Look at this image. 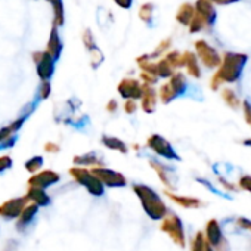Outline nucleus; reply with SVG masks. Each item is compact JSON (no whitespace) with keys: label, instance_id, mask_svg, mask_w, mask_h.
<instances>
[{"label":"nucleus","instance_id":"f257e3e1","mask_svg":"<svg viewBox=\"0 0 251 251\" xmlns=\"http://www.w3.org/2000/svg\"><path fill=\"white\" fill-rule=\"evenodd\" d=\"M247 59L248 56L245 53L226 52L219 65V70L211 78V89L217 90L220 84L223 83H235L241 77V73L247 64Z\"/></svg>","mask_w":251,"mask_h":251},{"label":"nucleus","instance_id":"f03ea898","mask_svg":"<svg viewBox=\"0 0 251 251\" xmlns=\"http://www.w3.org/2000/svg\"><path fill=\"white\" fill-rule=\"evenodd\" d=\"M132 188H133L135 195L139 198L145 214L150 219L163 220L166 217V214L169 213V208L155 189H152L151 186L144 185V183H133Z\"/></svg>","mask_w":251,"mask_h":251},{"label":"nucleus","instance_id":"7ed1b4c3","mask_svg":"<svg viewBox=\"0 0 251 251\" xmlns=\"http://www.w3.org/2000/svg\"><path fill=\"white\" fill-rule=\"evenodd\" d=\"M70 175L71 177L83 188H86V191L93 195V197H103L105 195V188L103 185L95 177V175L84 167H71L70 169Z\"/></svg>","mask_w":251,"mask_h":251},{"label":"nucleus","instance_id":"20e7f679","mask_svg":"<svg viewBox=\"0 0 251 251\" xmlns=\"http://www.w3.org/2000/svg\"><path fill=\"white\" fill-rule=\"evenodd\" d=\"M161 232H164L176 245L180 248H185L186 245V235H185V227L180 220V217L175 213H167L166 217L161 220L160 226Z\"/></svg>","mask_w":251,"mask_h":251},{"label":"nucleus","instance_id":"39448f33","mask_svg":"<svg viewBox=\"0 0 251 251\" xmlns=\"http://www.w3.org/2000/svg\"><path fill=\"white\" fill-rule=\"evenodd\" d=\"M186 78L182 73H175L167 83H164L161 87H160V92H158V96L161 99V102L164 105L170 103L172 100H175L176 98L182 96L185 92H186Z\"/></svg>","mask_w":251,"mask_h":251},{"label":"nucleus","instance_id":"423d86ee","mask_svg":"<svg viewBox=\"0 0 251 251\" xmlns=\"http://www.w3.org/2000/svg\"><path fill=\"white\" fill-rule=\"evenodd\" d=\"M95 177L103 185V188H112V189H118V188H126L127 186V179L126 176L120 172H115L112 169L108 167H98V169H92L90 170Z\"/></svg>","mask_w":251,"mask_h":251},{"label":"nucleus","instance_id":"0eeeda50","mask_svg":"<svg viewBox=\"0 0 251 251\" xmlns=\"http://www.w3.org/2000/svg\"><path fill=\"white\" fill-rule=\"evenodd\" d=\"M147 147L154 154H157L161 158L172 160V161H179L180 160V157L177 155V152L175 151V148L172 147V144L166 138H163L161 135H157V133L151 135L148 138V141H147Z\"/></svg>","mask_w":251,"mask_h":251},{"label":"nucleus","instance_id":"6e6552de","mask_svg":"<svg viewBox=\"0 0 251 251\" xmlns=\"http://www.w3.org/2000/svg\"><path fill=\"white\" fill-rule=\"evenodd\" d=\"M204 238H205L207 244L213 248V251H230L229 244H227L226 238L223 236L219 222L216 219H211L207 222Z\"/></svg>","mask_w":251,"mask_h":251},{"label":"nucleus","instance_id":"1a4fd4ad","mask_svg":"<svg viewBox=\"0 0 251 251\" xmlns=\"http://www.w3.org/2000/svg\"><path fill=\"white\" fill-rule=\"evenodd\" d=\"M37 216H39V207L34 205V204H28L23 210L20 217L17 219V225H15L17 232L21 233V235H28L36 226Z\"/></svg>","mask_w":251,"mask_h":251},{"label":"nucleus","instance_id":"9d476101","mask_svg":"<svg viewBox=\"0 0 251 251\" xmlns=\"http://www.w3.org/2000/svg\"><path fill=\"white\" fill-rule=\"evenodd\" d=\"M28 200L24 197H17V198H11L8 201H5L2 205H0V217L5 220H17L20 217V214L23 213V210L28 205Z\"/></svg>","mask_w":251,"mask_h":251},{"label":"nucleus","instance_id":"9b49d317","mask_svg":"<svg viewBox=\"0 0 251 251\" xmlns=\"http://www.w3.org/2000/svg\"><path fill=\"white\" fill-rule=\"evenodd\" d=\"M195 52H197L198 58L201 59V62L207 68H216L222 62L220 55L217 53V50L213 46H210L207 42H204V40L195 42Z\"/></svg>","mask_w":251,"mask_h":251},{"label":"nucleus","instance_id":"f8f14e48","mask_svg":"<svg viewBox=\"0 0 251 251\" xmlns=\"http://www.w3.org/2000/svg\"><path fill=\"white\" fill-rule=\"evenodd\" d=\"M33 59L36 64L37 75L42 81H50L55 73V61L46 52H36L33 53Z\"/></svg>","mask_w":251,"mask_h":251},{"label":"nucleus","instance_id":"ddd939ff","mask_svg":"<svg viewBox=\"0 0 251 251\" xmlns=\"http://www.w3.org/2000/svg\"><path fill=\"white\" fill-rule=\"evenodd\" d=\"M148 161H150L151 169L157 173L158 179L163 182V185L172 192L176 188V173H175V169L170 167V166H166L164 163L158 161L157 158H150Z\"/></svg>","mask_w":251,"mask_h":251},{"label":"nucleus","instance_id":"4468645a","mask_svg":"<svg viewBox=\"0 0 251 251\" xmlns=\"http://www.w3.org/2000/svg\"><path fill=\"white\" fill-rule=\"evenodd\" d=\"M117 90L126 100H139L142 98V84L136 78H123L118 83Z\"/></svg>","mask_w":251,"mask_h":251},{"label":"nucleus","instance_id":"2eb2a0df","mask_svg":"<svg viewBox=\"0 0 251 251\" xmlns=\"http://www.w3.org/2000/svg\"><path fill=\"white\" fill-rule=\"evenodd\" d=\"M61 180V175L53 170H40L36 175H31L28 179V188H39V189H48L53 185H56Z\"/></svg>","mask_w":251,"mask_h":251},{"label":"nucleus","instance_id":"dca6fc26","mask_svg":"<svg viewBox=\"0 0 251 251\" xmlns=\"http://www.w3.org/2000/svg\"><path fill=\"white\" fill-rule=\"evenodd\" d=\"M73 164L75 167H84V169H87V167H92V169L106 167L105 166V157L99 151H90L86 154H80V155L73 158Z\"/></svg>","mask_w":251,"mask_h":251},{"label":"nucleus","instance_id":"f3484780","mask_svg":"<svg viewBox=\"0 0 251 251\" xmlns=\"http://www.w3.org/2000/svg\"><path fill=\"white\" fill-rule=\"evenodd\" d=\"M194 9H195V14L205 24V28H211L214 25L217 14H216V9L211 5V2H208V0H197Z\"/></svg>","mask_w":251,"mask_h":251},{"label":"nucleus","instance_id":"a211bd4d","mask_svg":"<svg viewBox=\"0 0 251 251\" xmlns=\"http://www.w3.org/2000/svg\"><path fill=\"white\" fill-rule=\"evenodd\" d=\"M157 99L158 93L152 86L142 84V98H141V108L147 114H152L157 109Z\"/></svg>","mask_w":251,"mask_h":251},{"label":"nucleus","instance_id":"6ab92c4d","mask_svg":"<svg viewBox=\"0 0 251 251\" xmlns=\"http://www.w3.org/2000/svg\"><path fill=\"white\" fill-rule=\"evenodd\" d=\"M55 62L59 61L61 58V53H62V42H61V37H59V33H58V27H52V31H50V36H49V40H48V46H46V50H45Z\"/></svg>","mask_w":251,"mask_h":251},{"label":"nucleus","instance_id":"aec40b11","mask_svg":"<svg viewBox=\"0 0 251 251\" xmlns=\"http://www.w3.org/2000/svg\"><path fill=\"white\" fill-rule=\"evenodd\" d=\"M25 198L28 200L30 204H34L39 208L40 207H49L50 202H52L50 195L45 189H39V188H28V191L25 194Z\"/></svg>","mask_w":251,"mask_h":251},{"label":"nucleus","instance_id":"412c9836","mask_svg":"<svg viewBox=\"0 0 251 251\" xmlns=\"http://www.w3.org/2000/svg\"><path fill=\"white\" fill-rule=\"evenodd\" d=\"M166 195L173 201L176 202L177 205L183 207V208H200L202 207V201L198 200V198H194V197H185V195H177V194H173L170 191H166Z\"/></svg>","mask_w":251,"mask_h":251},{"label":"nucleus","instance_id":"4be33fe9","mask_svg":"<svg viewBox=\"0 0 251 251\" xmlns=\"http://www.w3.org/2000/svg\"><path fill=\"white\" fill-rule=\"evenodd\" d=\"M100 142L103 144V147H106L108 150L111 151H115V152H120L123 155L129 154V147L124 141H121L120 138H115V136H109V135H103L100 138Z\"/></svg>","mask_w":251,"mask_h":251},{"label":"nucleus","instance_id":"5701e85b","mask_svg":"<svg viewBox=\"0 0 251 251\" xmlns=\"http://www.w3.org/2000/svg\"><path fill=\"white\" fill-rule=\"evenodd\" d=\"M182 67H186V71L189 75L200 78L201 77V70L197 62V56L192 52H185L182 53Z\"/></svg>","mask_w":251,"mask_h":251},{"label":"nucleus","instance_id":"b1692460","mask_svg":"<svg viewBox=\"0 0 251 251\" xmlns=\"http://www.w3.org/2000/svg\"><path fill=\"white\" fill-rule=\"evenodd\" d=\"M194 14H195L194 6H192L191 3H183V5L179 8L177 14H176V20H177V23H180L182 25H189V23H191Z\"/></svg>","mask_w":251,"mask_h":251},{"label":"nucleus","instance_id":"393cba45","mask_svg":"<svg viewBox=\"0 0 251 251\" xmlns=\"http://www.w3.org/2000/svg\"><path fill=\"white\" fill-rule=\"evenodd\" d=\"M53 6V25L61 27L64 24V5L62 0H48Z\"/></svg>","mask_w":251,"mask_h":251},{"label":"nucleus","instance_id":"a878e982","mask_svg":"<svg viewBox=\"0 0 251 251\" xmlns=\"http://www.w3.org/2000/svg\"><path fill=\"white\" fill-rule=\"evenodd\" d=\"M43 164H45L43 157H42V155H34V157H31L30 160L25 161L24 167H25V170H27L28 173L36 175V173H39V172L42 170Z\"/></svg>","mask_w":251,"mask_h":251},{"label":"nucleus","instance_id":"bb28decb","mask_svg":"<svg viewBox=\"0 0 251 251\" xmlns=\"http://www.w3.org/2000/svg\"><path fill=\"white\" fill-rule=\"evenodd\" d=\"M155 65H157V75H158V78H160V77H161V78H170V77L175 74V73H173L175 70L170 67V64H169L164 58H163L161 61H158Z\"/></svg>","mask_w":251,"mask_h":251},{"label":"nucleus","instance_id":"cd10ccee","mask_svg":"<svg viewBox=\"0 0 251 251\" xmlns=\"http://www.w3.org/2000/svg\"><path fill=\"white\" fill-rule=\"evenodd\" d=\"M222 98L225 100V103L230 108H238L239 106V99L235 95V92L232 89H223L222 92Z\"/></svg>","mask_w":251,"mask_h":251},{"label":"nucleus","instance_id":"c85d7f7f","mask_svg":"<svg viewBox=\"0 0 251 251\" xmlns=\"http://www.w3.org/2000/svg\"><path fill=\"white\" fill-rule=\"evenodd\" d=\"M50 93H52L50 81H42V83L39 84V89H37V95H36V98H37L39 100H45V99H48V98L50 96Z\"/></svg>","mask_w":251,"mask_h":251},{"label":"nucleus","instance_id":"c756f323","mask_svg":"<svg viewBox=\"0 0 251 251\" xmlns=\"http://www.w3.org/2000/svg\"><path fill=\"white\" fill-rule=\"evenodd\" d=\"M152 14H154V6H152V3H145V5H142L141 6V9H139V18L144 21V23H151V20H152Z\"/></svg>","mask_w":251,"mask_h":251},{"label":"nucleus","instance_id":"7c9ffc66","mask_svg":"<svg viewBox=\"0 0 251 251\" xmlns=\"http://www.w3.org/2000/svg\"><path fill=\"white\" fill-rule=\"evenodd\" d=\"M164 59L170 64V67H172L173 70L182 67V53H179V52H176V50L169 52V53L164 56Z\"/></svg>","mask_w":251,"mask_h":251},{"label":"nucleus","instance_id":"2f4dec72","mask_svg":"<svg viewBox=\"0 0 251 251\" xmlns=\"http://www.w3.org/2000/svg\"><path fill=\"white\" fill-rule=\"evenodd\" d=\"M205 250V238L202 232H198L191 244V251H204Z\"/></svg>","mask_w":251,"mask_h":251},{"label":"nucleus","instance_id":"473e14b6","mask_svg":"<svg viewBox=\"0 0 251 251\" xmlns=\"http://www.w3.org/2000/svg\"><path fill=\"white\" fill-rule=\"evenodd\" d=\"M12 166H14V160L9 155H0V175L12 169Z\"/></svg>","mask_w":251,"mask_h":251},{"label":"nucleus","instance_id":"72a5a7b5","mask_svg":"<svg viewBox=\"0 0 251 251\" xmlns=\"http://www.w3.org/2000/svg\"><path fill=\"white\" fill-rule=\"evenodd\" d=\"M170 42H172L170 39H166V40H163V42H161V43L157 46V49H155V50H154V52L150 55V58H151V59H154V58H157V56L163 55V53H164V52L169 49V46H170Z\"/></svg>","mask_w":251,"mask_h":251},{"label":"nucleus","instance_id":"f704fd0d","mask_svg":"<svg viewBox=\"0 0 251 251\" xmlns=\"http://www.w3.org/2000/svg\"><path fill=\"white\" fill-rule=\"evenodd\" d=\"M83 43H84V46L87 48V50H92V49H95V48H96V45H95V40H93V36H92V31H90V30H86V31H84V34H83Z\"/></svg>","mask_w":251,"mask_h":251},{"label":"nucleus","instance_id":"c9c22d12","mask_svg":"<svg viewBox=\"0 0 251 251\" xmlns=\"http://www.w3.org/2000/svg\"><path fill=\"white\" fill-rule=\"evenodd\" d=\"M17 141H18V135L17 136H12L11 139H6L3 142H0V151H6V150H11L17 145Z\"/></svg>","mask_w":251,"mask_h":251},{"label":"nucleus","instance_id":"e433bc0d","mask_svg":"<svg viewBox=\"0 0 251 251\" xmlns=\"http://www.w3.org/2000/svg\"><path fill=\"white\" fill-rule=\"evenodd\" d=\"M136 109H138L136 100H126V103H124V112H126V114L132 115V114L136 112Z\"/></svg>","mask_w":251,"mask_h":251},{"label":"nucleus","instance_id":"4c0bfd02","mask_svg":"<svg viewBox=\"0 0 251 251\" xmlns=\"http://www.w3.org/2000/svg\"><path fill=\"white\" fill-rule=\"evenodd\" d=\"M239 186L244 189V191H248L251 194V176H241L239 179Z\"/></svg>","mask_w":251,"mask_h":251},{"label":"nucleus","instance_id":"58836bf2","mask_svg":"<svg viewBox=\"0 0 251 251\" xmlns=\"http://www.w3.org/2000/svg\"><path fill=\"white\" fill-rule=\"evenodd\" d=\"M61 151V147L55 142H48L45 145V152H49V154H58Z\"/></svg>","mask_w":251,"mask_h":251},{"label":"nucleus","instance_id":"ea45409f","mask_svg":"<svg viewBox=\"0 0 251 251\" xmlns=\"http://www.w3.org/2000/svg\"><path fill=\"white\" fill-rule=\"evenodd\" d=\"M242 111H244V117H245V121L251 126V105L245 100L242 103Z\"/></svg>","mask_w":251,"mask_h":251},{"label":"nucleus","instance_id":"a19ab883","mask_svg":"<svg viewBox=\"0 0 251 251\" xmlns=\"http://www.w3.org/2000/svg\"><path fill=\"white\" fill-rule=\"evenodd\" d=\"M236 225L241 227V229H245V230H250L251 232V220L245 219V217H239L236 220Z\"/></svg>","mask_w":251,"mask_h":251},{"label":"nucleus","instance_id":"79ce46f5","mask_svg":"<svg viewBox=\"0 0 251 251\" xmlns=\"http://www.w3.org/2000/svg\"><path fill=\"white\" fill-rule=\"evenodd\" d=\"M114 2H115L120 8H123V9H129V8L132 6V3H133V0H114Z\"/></svg>","mask_w":251,"mask_h":251},{"label":"nucleus","instance_id":"37998d69","mask_svg":"<svg viewBox=\"0 0 251 251\" xmlns=\"http://www.w3.org/2000/svg\"><path fill=\"white\" fill-rule=\"evenodd\" d=\"M117 109H118V102H117L115 99H111V100L106 103V111L111 112V114H114Z\"/></svg>","mask_w":251,"mask_h":251},{"label":"nucleus","instance_id":"c03bdc74","mask_svg":"<svg viewBox=\"0 0 251 251\" xmlns=\"http://www.w3.org/2000/svg\"><path fill=\"white\" fill-rule=\"evenodd\" d=\"M17 248H18V242H17V241H14V239H11V241H8V242H6V245H5V250H3V251H17Z\"/></svg>","mask_w":251,"mask_h":251},{"label":"nucleus","instance_id":"a18cd8bd","mask_svg":"<svg viewBox=\"0 0 251 251\" xmlns=\"http://www.w3.org/2000/svg\"><path fill=\"white\" fill-rule=\"evenodd\" d=\"M219 183L225 188V189H227V191H233L235 189V185L233 183H229V182H226L223 177H219Z\"/></svg>","mask_w":251,"mask_h":251},{"label":"nucleus","instance_id":"49530a36","mask_svg":"<svg viewBox=\"0 0 251 251\" xmlns=\"http://www.w3.org/2000/svg\"><path fill=\"white\" fill-rule=\"evenodd\" d=\"M208 2H214L217 5H230V3L239 2V0H208Z\"/></svg>","mask_w":251,"mask_h":251},{"label":"nucleus","instance_id":"de8ad7c7","mask_svg":"<svg viewBox=\"0 0 251 251\" xmlns=\"http://www.w3.org/2000/svg\"><path fill=\"white\" fill-rule=\"evenodd\" d=\"M204 251H213V248L207 244V241H205V250H204Z\"/></svg>","mask_w":251,"mask_h":251},{"label":"nucleus","instance_id":"09e8293b","mask_svg":"<svg viewBox=\"0 0 251 251\" xmlns=\"http://www.w3.org/2000/svg\"><path fill=\"white\" fill-rule=\"evenodd\" d=\"M244 145H247V147H251V139H247V141H244Z\"/></svg>","mask_w":251,"mask_h":251},{"label":"nucleus","instance_id":"8fccbe9b","mask_svg":"<svg viewBox=\"0 0 251 251\" xmlns=\"http://www.w3.org/2000/svg\"><path fill=\"white\" fill-rule=\"evenodd\" d=\"M248 251H251V242H250V247H248Z\"/></svg>","mask_w":251,"mask_h":251}]
</instances>
